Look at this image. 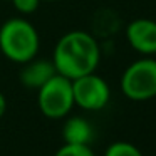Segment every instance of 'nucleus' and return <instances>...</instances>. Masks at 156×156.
Masks as SVG:
<instances>
[{
  "mask_svg": "<svg viewBox=\"0 0 156 156\" xmlns=\"http://www.w3.org/2000/svg\"><path fill=\"white\" fill-rule=\"evenodd\" d=\"M104 156H143V153L136 148L133 143L128 141H116L108 146Z\"/></svg>",
  "mask_w": 156,
  "mask_h": 156,
  "instance_id": "nucleus-9",
  "label": "nucleus"
},
{
  "mask_svg": "<svg viewBox=\"0 0 156 156\" xmlns=\"http://www.w3.org/2000/svg\"><path fill=\"white\" fill-rule=\"evenodd\" d=\"M55 74H57V71H55L52 61L34 57L32 61L22 64L19 79H20V84L24 86V87L35 89V91H37V89H41L42 86Z\"/></svg>",
  "mask_w": 156,
  "mask_h": 156,
  "instance_id": "nucleus-7",
  "label": "nucleus"
},
{
  "mask_svg": "<svg viewBox=\"0 0 156 156\" xmlns=\"http://www.w3.org/2000/svg\"><path fill=\"white\" fill-rule=\"evenodd\" d=\"M52 62L57 74L74 81L81 76L96 72L101 62V45L91 32H66L54 47Z\"/></svg>",
  "mask_w": 156,
  "mask_h": 156,
  "instance_id": "nucleus-1",
  "label": "nucleus"
},
{
  "mask_svg": "<svg viewBox=\"0 0 156 156\" xmlns=\"http://www.w3.org/2000/svg\"><path fill=\"white\" fill-rule=\"evenodd\" d=\"M37 104L41 112L49 119H62L74 108L72 81L55 74L37 89Z\"/></svg>",
  "mask_w": 156,
  "mask_h": 156,
  "instance_id": "nucleus-4",
  "label": "nucleus"
},
{
  "mask_svg": "<svg viewBox=\"0 0 156 156\" xmlns=\"http://www.w3.org/2000/svg\"><path fill=\"white\" fill-rule=\"evenodd\" d=\"M54 156H96L89 144H69L64 143V146L55 151Z\"/></svg>",
  "mask_w": 156,
  "mask_h": 156,
  "instance_id": "nucleus-10",
  "label": "nucleus"
},
{
  "mask_svg": "<svg viewBox=\"0 0 156 156\" xmlns=\"http://www.w3.org/2000/svg\"><path fill=\"white\" fill-rule=\"evenodd\" d=\"M41 2H57V0H41Z\"/></svg>",
  "mask_w": 156,
  "mask_h": 156,
  "instance_id": "nucleus-13",
  "label": "nucleus"
},
{
  "mask_svg": "<svg viewBox=\"0 0 156 156\" xmlns=\"http://www.w3.org/2000/svg\"><path fill=\"white\" fill-rule=\"evenodd\" d=\"M5 111H7V99H5V96L0 92V118L5 114Z\"/></svg>",
  "mask_w": 156,
  "mask_h": 156,
  "instance_id": "nucleus-12",
  "label": "nucleus"
},
{
  "mask_svg": "<svg viewBox=\"0 0 156 156\" xmlns=\"http://www.w3.org/2000/svg\"><path fill=\"white\" fill-rule=\"evenodd\" d=\"M62 138L69 144H89L92 139V126L84 118H69L62 126Z\"/></svg>",
  "mask_w": 156,
  "mask_h": 156,
  "instance_id": "nucleus-8",
  "label": "nucleus"
},
{
  "mask_svg": "<svg viewBox=\"0 0 156 156\" xmlns=\"http://www.w3.org/2000/svg\"><path fill=\"white\" fill-rule=\"evenodd\" d=\"M129 47L141 55H156V20L146 17L134 19L126 27Z\"/></svg>",
  "mask_w": 156,
  "mask_h": 156,
  "instance_id": "nucleus-6",
  "label": "nucleus"
},
{
  "mask_svg": "<svg viewBox=\"0 0 156 156\" xmlns=\"http://www.w3.org/2000/svg\"><path fill=\"white\" fill-rule=\"evenodd\" d=\"M15 10L22 15H30L34 14L35 10L39 9V5L42 4L41 0H12Z\"/></svg>",
  "mask_w": 156,
  "mask_h": 156,
  "instance_id": "nucleus-11",
  "label": "nucleus"
},
{
  "mask_svg": "<svg viewBox=\"0 0 156 156\" xmlns=\"http://www.w3.org/2000/svg\"><path fill=\"white\" fill-rule=\"evenodd\" d=\"M74 104L84 111H101L111 99V89L108 82L96 72L81 76L72 81Z\"/></svg>",
  "mask_w": 156,
  "mask_h": 156,
  "instance_id": "nucleus-5",
  "label": "nucleus"
},
{
  "mask_svg": "<svg viewBox=\"0 0 156 156\" xmlns=\"http://www.w3.org/2000/svg\"><path fill=\"white\" fill-rule=\"evenodd\" d=\"M121 91L131 101L156 98V59L144 55L131 62L121 76Z\"/></svg>",
  "mask_w": 156,
  "mask_h": 156,
  "instance_id": "nucleus-3",
  "label": "nucleus"
},
{
  "mask_svg": "<svg viewBox=\"0 0 156 156\" xmlns=\"http://www.w3.org/2000/svg\"><path fill=\"white\" fill-rule=\"evenodd\" d=\"M41 47L39 32L27 19L10 17L0 25V52L10 62L25 64L37 57Z\"/></svg>",
  "mask_w": 156,
  "mask_h": 156,
  "instance_id": "nucleus-2",
  "label": "nucleus"
}]
</instances>
